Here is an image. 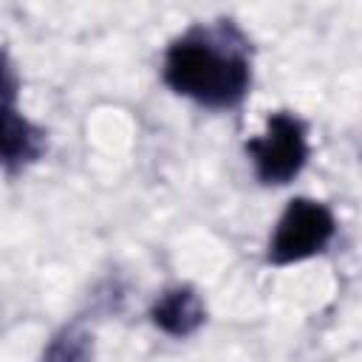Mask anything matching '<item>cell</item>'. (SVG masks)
I'll return each instance as SVG.
<instances>
[{"mask_svg":"<svg viewBox=\"0 0 362 362\" xmlns=\"http://www.w3.org/2000/svg\"><path fill=\"white\" fill-rule=\"evenodd\" d=\"M164 85L209 110L238 107L252 88L249 40L226 23H201L175 37L161 59Z\"/></svg>","mask_w":362,"mask_h":362,"instance_id":"6da1fadb","label":"cell"},{"mask_svg":"<svg viewBox=\"0 0 362 362\" xmlns=\"http://www.w3.org/2000/svg\"><path fill=\"white\" fill-rule=\"evenodd\" d=\"M45 150V133L20 113V105H0V170H23Z\"/></svg>","mask_w":362,"mask_h":362,"instance_id":"277c9868","label":"cell"},{"mask_svg":"<svg viewBox=\"0 0 362 362\" xmlns=\"http://www.w3.org/2000/svg\"><path fill=\"white\" fill-rule=\"evenodd\" d=\"M337 235V218L328 204L317 198H291L274 223L266 246L272 266H294L322 255Z\"/></svg>","mask_w":362,"mask_h":362,"instance_id":"3957f363","label":"cell"},{"mask_svg":"<svg viewBox=\"0 0 362 362\" xmlns=\"http://www.w3.org/2000/svg\"><path fill=\"white\" fill-rule=\"evenodd\" d=\"M150 320L167 337L184 339V337H192L204 325L206 305H204V300L198 297L195 288H189V286H173V288H164L153 300Z\"/></svg>","mask_w":362,"mask_h":362,"instance_id":"5b68a950","label":"cell"},{"mask_svg":"<svg viewBox=\"0 0 362 362\" xmlns=\"http://www.w3.org/2000/svg\"><path fill=\"white\" fill-rule=\"evenodd\" d=\"M88 356V345L85 337L68 334V337H57L45 354V362H85Z\"/></svg>","mask_w":362,"mask_h":362,"instance_id":"8992f818","label":"cell"},{"mask_svg":"<svg viewBox=\"0 0 362 362\" xmlns=\"http://www.w3.org/2000/svg\"><path fill=\"white\" fill-rule=\"evenodd\" d=\"M246 156L260 184L283 187L294 181L308 164V127L291 110H274L266 119V130L246 141Z\"/></svg>","mask_w":362,"mask_h":362,"instance_id":"7a4b0ae2","label":"cell"}]
</instances>
